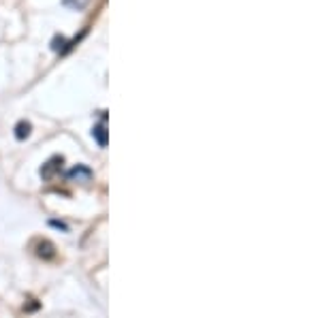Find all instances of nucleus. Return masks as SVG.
Wrapping results in <instances>:
<instances>
[{"label": "nucleus", "mask_w": 320, "mask_h": 318, "mask_svg": "<svg viewBox=\"0 0 320 318\" xmlns=\"http://www.w3.org/2000/svg\"><path fill=\"white\" fill-rule=\"evenodd\" d=\"M62 162H64V158L62 156H54V158H49L43 167H41V178L43 180H54L60 169H62Z\"/></svg>", "instance_id": "obj_1"}, {"label": "nucleus", "mask_w": 320, "mask_h": 318, "mask_svg": "<svg viewBox=\"0 0 320 318\" xmlns=\"http://www.w3.org/2000/svg\"><path fill=\"white\" fill-rule=\"evenodd\" d=\"M66 175H68V180L70 182H84V184H88L90 180H92V171L88 169V167H84V165H77L75 169H70L68 173H66Z\"/></svg>", "instance_id": "obj_2"}, {"label": "nucleus", "mask_w": 320, "mask_h": 318, "mask_svg": "<svg viewBox=\"0 0 320 318\" xmlns=\"http://www.w3.org/2000/svg\"><path fill=\"white\" fill-rule=\"evenodd\" d=\"M37 256H41V259H45V261L54 259V256H56V248H54V243L47 241V239L39 241V243H37Z\"/></svg>", "instance_id": "obj_3"}, {"label": "nucleus", "mask_w": 320, "mask_h": 318, "mask_svg": "<svg viewBox=\"0 0 320 318\" xmlns=\"http://www.w3.org/2000/svg\"><path fill=\"white\" fill-rule=\"evenodd\" d=\"M92 137L96 139V143H98L100 148H107V122L105 120L92 128Z\"/></svg>", "instance_id": "obj_4"}, {"label": "nucleus", "mask_w": 320, "mask_h": 318, "mask_svg": "<svg viewBox=\"0 0 320 318\" xmlns=\"http://www.w3.org/2000/svg\"><path fill=\"white\" fill-rule=\"evenodd\" d=\"M30 132H32V124H30V122H26V120L17 122V126H15V137H17L19 141L28 139V137H30Z\"/></svg>", "instance_id": "obj_5"}, {"label": "nucleus", "mask_w": 320, "mask_h": 318, "mask_svg": "<svg viewBox=\"0 0 320 318\" xmlns=\"http://www.w3.org/2000/svg\"><path fill=\"white\" fill-rule=\"evenodd\" d=\"M64 43H66L64 37H56V39H54V45H51V49H54V51H64Z\"/></svg>", "instance_id": "obj_6"}, {"label": "nucleus", "mask_w": 320, "mask_h": 318, "mask_svg": "<svg viewBox=\"0 0 320 318\" xmlns=\"http://www.w3.org/2000/svg\"><path fill=\"white\" fill-rule=\"evenodd\" d=\"M51 227H58V229H62V231H68V227L64 222H60V220H51Z\"/></svg>", "instance_id": "obj_7"}]
</instances>
